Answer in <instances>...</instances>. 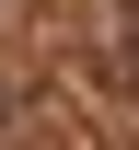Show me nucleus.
Listing matches in <instances>:
<instances>
[{"instance_id": "f257e3e1", "label": "nucleus", "mask_w": 139, "mask_h": 150, "mask_svg": "<svg viewBox=\"0 0 139 150\" xmlns=\"http://www.w3.org/2000/svg\"><path fill=\"white\" fill-rule=\"evenodd\" d=\"M116 69H128V81H139V12H128V35H116Z\"/></svg>"}]
</instances>
